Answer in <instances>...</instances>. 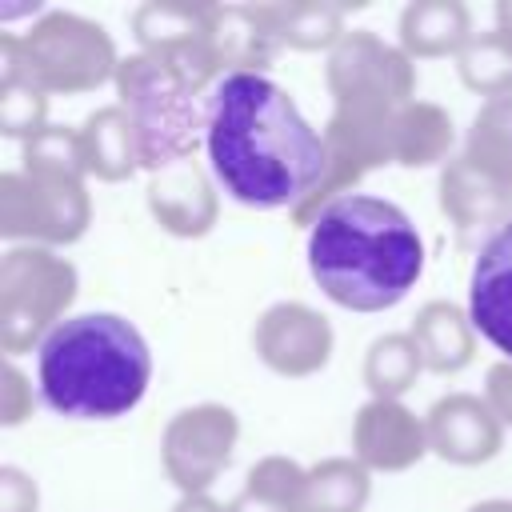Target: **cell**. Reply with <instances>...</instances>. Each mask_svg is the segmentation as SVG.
Returning <instances> with one entry per match:
<instances>
[{
	"label": "cell",
	"mask_w": 512,
	"mask_h": 512,
	"mask_svg": "<svg viewBox=\"0 0 512 512\" xmlns=\"http://www.w3.org/2000/svg\"><path fill=\"white\" fill-rule=\"evenodd\" d=\"M36 508H40L36 480L16 464H0V512H36Z\"/></svg>",
	"instance_id": "4dcf8cb0"
},
{
	"label": "cell",
	"mask_w": 512,
	"mask_h": 512,
	"mask_svg": "<svg viewBox=\"0 0 512 512\" xmlns=\"http://www.w3.org/2000/svg\"><path fill=\"white\" fill-rule=\"evenodd\" d=\"M472 328L512 360V224L480 244L468 276Z\"/></svg>",
	"instance_id": "9a60e30c"
},
{
	"label": "cell",
	"mask_w": 512,
	"mask_h": 512,
	"mask_svg": "<svg viewBox=\"0 0 512 512\" xmlns=\"http://www.w3.org/2000/svg\"><path fill=\"white\" fill-rule=\"evenodd\" d=\"M456 68L464 88H472L476 96H512V36H504L500 28L476 32L456 56Z\"/></svg>",
	"instance_id": "4316f807"
},
{
	"label": "cell",
	"mask_w": 512,
	"mask_h": 512,
	"mask_svg": "<svg viewBox=\"0 0 512 512\" xmlns=\"http://www.w3.org/2000/svg\"><path fill=\"white\" fill-rule=\"evenodd\" d=\"M408 336L420 348L424 372H436V376H456L476 356L472 316H468V308H460L452 300H428V304H420L416 316H412Z\"/></svg>",
	"instance_id": "ac0fdd59"
},
{
	"label": "cell",
	"mask_w": 512,
	"mask_h": 512,
	"mask_svg": "<svg viewBox=\"0 0 512 512\" xmlns=\"http://www.w3.org/2000/svg\"><path fill=\"white\" fill-rule=\"evenodd\" d=\"M48 128V92L16 72H0V132L12 140H32Z\"/></svg>",
	"instance_id": "f1b7e54d"
},
{
	"label": "cell",
	"mask_w": 512,
	"mask_h": 512,
	"mask_svg": "<svg viewBox=\"0 0 512 512\" xmlns=\"http://www.w3.org/2000/svg\"><path fill=\"white\" fill-rule=\"evenodd\" d=\"M436 200L448 224L460 232V240H476V236L492 240L500 228L512 224V188L488 176L484 168H476L464 152L440 168Z\"/></svg>",
	"instance_id": "4fadbf2b"
},
{
	"label": "cell",
	"mask_w": 512,
	"mask_h": 512,
	"mask_svg": "<svg viewBox=\"0 0 512 512\" xmlns=\"http://www.w3.org/2000/svg\"><path fill=\"white\" fill-rule=\"evenodd\" d=\"M0 72H16L32 80L48 96H80L100 84H116L120 56L104 24L52 8L32 20L24 32L0 36Z\"/></svg>",
	"instance_id": "5b68a950"
},
{
	"label": "cell",
	"mask_w": 512,
	"mask_h": 512,
	"mask_svg": "<svg viewBox=\"0 0 512 512\" xmlns=\"http://www.w3.org/2000/svg\"><path fill=\"white\" fill-rule=\"evenodd\" d=\"M80 276L76 264L40 244H12L0 256V348L20 356L40 348L68 320Z\"/></svg>",
	"instance_id": "8992f818"
},
{
	"label": "cell",
	"mask_w": 512,
	"mask_h": 512,
	"mask_svg": "<svg viewBox=\"0 0 512 512\" xmlns=\"http://www.w3.org/2000/svg\"><path fill=\"white\" fill-rule=\"evenodd\" d=\"M132 36L140 52L164 60L200 92H212L220 80L212 52V4H164L148 0L132 12Z\"/></svg>",
	"instance_id": "9c48e42d"
},
{
	"label": "cell",
	"mask_w": 512,
	"mask_h": 512,
	"mask_svg": "<svg viewBox=\"0 0 512 512\" xmlns=\"http://www.w3.org/2000/svg\"><path fill=\"white\" fill-rule=\"evenodd\" d=\"M148 212L152 220L180 236V240H196V236H208L216 216H220V196H216V184L208 176V168L200 160L192 164H180V168H168L160 176H148Z\"/></svg>",
	"instance_id": "2e32d148"
},
{
	"label": "cell",
	"mask_w": 512,
	"mask_h": 512,
	"mask_svg": "<svg viewBox=\"0 0 512 512\" xmlns=\"http://www.w3.org/2000/svg\"><path fill=\"white\" fill-rule=\"evenodd\" d=\"M276 24H280V40L288 48L300 52H320V48H336L344 40V4L332 0H276Z\"/></svg>",
	"instance_id": "484cf974"
},
{
	"label": "cell",
	"mask_w": 512,
	"mask_h": 512,
	"mask_svg": "<svg viewBox=\"0 0 512 512\" xmlns=\"http://www.w3.org/2000/svg\"><path fill=\"white\" fill-rule=\"evenodd\" d=\"M424 424H428V448L440 460L460 464V468L492 460L500 452V444H504V420L476 392H448V396H440L424 412Z\"/></svg>",
	"instance_id": "5bb4252c"
},
{
	"label": "cell",
	"mask_w": 512,
	"mask_h": 512,
	"mask_svg": "<svg viewBox=\"0 0 512 512\" xmlns=\"http://www.w3.org/2000/svg\"><path fill=\"white\" fill-rule=\"evenodd\" d=\"M324 80L332 100H416V60L400 44H388L368 28L344 32V40L328 52Z\"/></svg>",
	"instance_id": "30bf717a"
},
{
	"label": "cell",
	"mask_w": 512,
	"mask_h": 512,
	"mask_svg": "<svg viewBox=\"0 0 512 512\" xmlns=\"http://www.w3.org/2000/svg\"><path fill=\"white\" fill-rule=\"evenodd\" d=\"M372 472L356 456H328L308 468V512H364Z\"/></svg>",
	"instance_id": "cb8c5ba5"
},
{
	"label": "cell",
	"mask_w": 512,
	"mask_h": 512,
	"mask_svg": "<svg viewBox=\"0 0 512 512\" xmlns=\"http://www.w3.org/2000/svg\"><path fill=\"white\" fill-rule=\"evenodd\" d=\"M152 380V352L140 328L120 312L68 316L36 348L40 400L68 420L128 416Z\"/></svg>",
	"instance_id": "3957f363"
},
{
	"label": "cell",
	"mask_w": 512,
	"mask_h": 512,
	"mask_svg": "<svg viewBox=\"0 0 512 512\" xmlns=\"http://www.w3.org/2000/svg\"><path fill=\"white\" fill-rule=\"evenodd\" d=\"M172 512H228V508L220 500H212L208 492H200V496H180L172 504Z\"/></svg>",
	"instance_id": "d6a6232c"
},
{
	"label": "cell",
	"mask_w": 512,
	"mask_h": 512,
	"mask_svg": "<svg viewBox=\"0 0 512 512\" xmlns=\"http://www.w3.org/2000/svg\"><path fill=\"white\" fill-rule=\"evenodd\" d=\"M284 48L272 4H212V52L220 76L268 72Z\"/></svg>",
	"instance_id": "e0dca14e"
},
{
	"label": "cell",
	"mask_w": 512,
	"mask_h": 512,
	"mask_svg": "<svg viewBox=\"0 0 512 512\" xmlns=\"http://www.w3.org/2000/svg\"><path fill=\"white\" fill-rule=\"evenodd\" d=\"M332 324L324 312L300 304V300H276L260 312L252 328V348L256 356L288 380L312 376L328 364L332 356Z\"/></svg>",
	"instance_id": "8fae6325"
},
{
	"label": "cell",
	"mask_w": 512,
	"mask_h": 512,
	"mask_svg": "<svg viewBox=\"0 0 512 512\" xmlns=\"http://www.w3.org/2000/svg\"><path fill=\"white\" fill-rule=\"evenodd\" d=\"M32 416V384L28 376L8 360L4 372H0V424L4 428H16Z\"/></svg>",
	"instance_id": "f546056e"
},
{
	"label": "cell",
	"mask_w": 512,
	"mask_h": 512,
	"mask_svg": "<svg viewBox=\"0 0 512 512\" xmlns=\"http://www.w3.org/2000/svg\"><path fill=\"white\" fill-rule=\"evenodd\" d=\"M496 28L512 36V0H496Z\"/></svg>",
	"instance_id": "836d02e7"
},
{
	"label": "cell",
	"mask_w": 512,
	"mask_h": 512,
	"mask_svg": "<svg viewBox=\"0 0 512 512\" xmlns=\"http://www.w3.org/2000/svg\"><path fill=\"white\" fill-rule=\"evenodd\" d=\"M484 400L492 404V412L504 420V428L512 424V360H496L484 376Z\"/></svg>",
	"instance_id": "1f68e13d"
},
{
	"label": "cell",
	"mask_w": 512,
	"mask_h": 512,
	"mask_svg": "<svg viewBox=\"0 0 512 512\" xmlns=\"http://www.w3.org/2000/svg\"><path fill=\"white\" fill-rule=\"evenodd\" d=\"M240 436V420L228 404H192L180 408L164 436H160V460L168 480L180 488V496H200L216 484V476L228 468L232 448Z\"/></svg>",
	"instance_id": "ba28073f"
},
{
	"label": "cell",
	"mask_w": 512,
	"mask_h": 512,
	"mask_svg": "<svg viewBox=\"0 0 512 512\" xmlns=\"http://www.w3.org/2000/svg\"><path fill=\"white\" fill-rule=\"evenodd\" d=\"M452 144H456V124L440 104L412 100L400 112V124H396V164L400 168H432V164L444 168L452 160Z\"/></svg>",
	"instance_id": "7402d4cb"
},
{
	"label": "cell",
	"mask_w": 512,
	"mask_h": 512,
	"mask_svg": "<svg viewBox=\"0 0 512 512\" xmlns=\"http://www.w3.org/2000/svg\"><path fill=\"white\" fill-rule=\"evenodd\" d=\"M208 172L244 208H300L328 168L324 132L268 72H228L208 92Z\"/></svg>",
	"instance_id": "6da1fadb"
},
{
	"label": "cell",
	"mask_w": 512,
	"mask_h": 512,
	"mask_svg": "<svg viewBox=\"0 0 512 512\" xmlns=\"http://www.w3.org/2000/svg\"><path fill=\"white\" fill-rule=\"evenodd\" d=\"M420 372H424V360L408 332H384L364 352V384L372 400H400Z\"/></svg>",
	"instance_id": "603a6c76"
},
{
	"label": "cell",
	"mask_w": 512,
	"mask_h": 512,
	"mask_svg": "<svg viewBox=\"0 0 512 512\" xmlns=\"http://www.w3.org/2000/svg\"><path fill=\"white\" fill-rule=\"evenodd\" d=\"M20 168L24 172H48V176H84L88 180L80 128L48 124L44 132H36L32 140L20 144Z\"/></svg>",
	"instance_id": "83f0119b"
},
{
	"label": "cell",
	"mask_w": 512,
	"mask_h": 512,
	"mask_svg": "<svg viewBox=\"0 0 512 512\" xmlns=\"http://www.w3.org/2000/svg\"><path fill=\"white\" fill-rule=\"evenodd\" d=\"M400 48L412 60H436V56H460L464 44L476 36L472 16L460 0H412L400 12Z\"/></svg>",
	"instance_id": "d6986e66"
},
{
	"label": "cell",
	"mask_w": 512,
	"mask_h": 512,
	"mask_svg": "<svg viewBox=\"0 0 512 512\" xmlns=\"http://www.w3.org/2000/svg\"><path fill=\"white\" fill-rule=\"evenodd\" d=\"M80 148H84L88 176H96L104 184H120V180H132L140 172L136 132H132V120L120 104H104V108L84 116Z\"/></svg>",
	"instance_id": "ffe728a7"
},
{
	"label": "cell",
	"mask_w": 512,
	"mask_h": 512,
	"mask_svg": "<svg viewBox=\"0 0 512 512\" xmlns=\"http://www.w3.org/2000/svg\"><path fill=\"white\" fill-rule=\"evenodd\" d=\"M468 512H512V500H480Z\"/></svg>",
	"instance_id": "e575fe53"
},
{
	"label": "cell",
	"mask_w": 512,
	"mask_h": 512,
	"mask_svg": "<svg viewBox=\"0 0 512 512\" xmlns=\"http://www.w3.org/2000/svg\"><path fill=\"white\" fill-rule=\"evenodd\" d=\"M428 424L400 400H364L352 420V456L368 472H408L428 456Z\"/></svg>",
	"instance_id": "7c38bea8"
},
{
	"label": "cell",
	"mask_w": 512,
	"mask_h": 512,
	"mask_svg": "<svg viewBox=\"0 0 512 512\" xmlns=\"http://www.w3.org/2000/svg\"><path fill=\"white\" fill-rule=\"evenodd\" d=\"M228 512H308V468L288 456H264L248 468Z\"/></svg>",
	"instance_id": "44dd1931"
},
{
	"label": "cell",
	"mask_w": 512,
	"mask_h": 512,
	"mask_svg": "<svg viewBox=\"0 0 512 512\" xmlns=\"http://www.w3.org/2000/svg\"><path fill=\"white\" fill-rule=\"evenodd\" d=\"M116 96L132 120L140 168L148 176L200 160L208 136V92H200L164 60L132 52L120 60Z\"/></svg>",
	"instance_id": "277c9868"
},
{
	"label": "cell",
	"mask_w": 512,
	"mask_h": 512,
	"mask_svg": "<svg viewBox=\"0 0 512 512\" xmlns=\"http://www.w3.org/2000/svg\"><path fill=\"white\" fill-rule=\"evenodd\" d=\"M464 156L512 188V96L484 100L464 136Z\"/></svg>",
	"instance_id": "d4e9b609"
},
{
	"label": "cell",
	"mask_w": 512,
	"mask_h": 512,
	"mask_svg": "<svg viewBox=\"0 0 512 512\" xmlns=\"http://www.w3.org/2000/svg\"><path fill=\"white\" fill-rule=\"evenodd\" d=\"M308 272L348 312L396 308L424 272V236L412 216L368 192L340 196L308 228Z\"/></svg>",
	"instance_id": "7a4b0ae2"
},
{
	"label": "cell",
	"mask_w": 512,
	"mask_h": 512,
	"mask_svg": "<svg viewBox=\"0 0 512 512\" xmlns=\"http://www.w3.org/2000/svg\"><path fill=\"white\" fill-rule=\"evenodd\" d=\"M92 224V200L84 176L48 172H0V236L12 244L60 248L76 244Z\"/></svg>",
	"instance_id": "52a82bcc"
}]
</instances>
